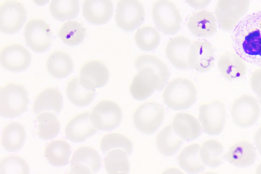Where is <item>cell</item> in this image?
<instances>
[{"label": "cell", "instance_id": "obj_36", "mask_svg": "<svg viewBox=\"0 0 261 174\" xmlns=\"http://www.w3.org/2000/svg\"><path fill=\"white\" fill-rule=\"evenodd\" d=\"M135 66L138 70L144 67L152 69L160 77L164 88L169 79V71L166 65L160 59L152 55H141L136 59Z\"/></svg>", "mask_w": 261, "mask_h": 174}, {"label": "cell", "instance_id": "obj_25", "mask_svg": "<svg viewBox=\"0 0 261 174\" xmlns=\"http://www.w3.org/2000/svg\"><path fill=\"white\" fill-rule=\"evenodd\" d=\"M172 127L176 133L186 141L198 138L201 133V127L198 120L193 115L186 113H179L175 115Z\"/></svg>", "mask_w": 261, "mask_h": 174}, {"label": "cell", "instance_id": "obj_39", "mask_svg": "<svg viewBox=\"0 0 261 174\" xmlns=\"http://www.w3.org/2000/svg\"><path fill=\"white\" fill-rule=\"evenodd\" d=\"M100 148L104 154L113 149L120 148L129 155L133 151V145L130 140L125 136L119 133H112L102 137Z\"/></svg>", "mask_w": 261, "mask_h": 174}, {"label": "cell", "instance_id": "obj_22", "mask_svg": "<svg viewBox=\"0 0 261 174\" xmlns=\"http://www.w3.org/2000/svg\"><path fill=\"white\" fill-rule=\"evenodd\" d=\"M227 161L239 167H245L253 164L256 159L254 147L248 141L241 140L232 144L225 155Z\"/></svg>", "mask_w": 261, "mask_h": 174}, {"label": "cell", "instance_id": "obj_19", "mask_svg": "<svg viewBox=\"0 0 261 174\" xmlns=\"http://www.w3.org/2000/svg\"><path fill=\"white\" fill-rule=\"evenodd\" d=\"M187 27L194 36L199 38L207 37L217 32L218 22L213 13L200 10L194 12L188 18Z\"/></svg>", "mask_w": 261, "mask_h": 174}, {"label": "cell", "instance_id": "obj_45", "mask_svg": "<svg viewBox=\"0 0 261 174\" xmlns=\"http://www.w3.org/2000/svg\"><path fill=\"white\" fill-rule=\"evenodd\" d=\"M255 172L257 174H261V162L256 166Z\"/></svg>", "mask_w": 261, "mask_h": 174}, {"label": "cell", "instance_id": "obj_12", "mask_svg": "<svg viewBox=\"0 0 261 174\" xmlns=\"http://www.w3.org/2000/svg\"><path fill=\"white\" fill-rule=\"evenodd\" d=\"M52 37L50 27L41 19H32L25 26V42L35 52L41 53L46 51L51 45Z\"/></svg>", "mask_w": 261, "mask_h": 174}, {"label": "cell", "instance_id": "obj_8", "mask_svg": "<svg viewBox=\"0 0 261 174\" xmlns=\"http://www.w3.org/2000/svg\"><path fill=\"white\" fill-rule=\"evenodd\" d=\"M164 115L165 109L161 105L147 102L140 105L135 111L133 122L139 131L151 134L158 129Z\"/></svg>", "mask_w": 261, "mask_h": 174}, {"label": "cell", "instance_id": "obj_2", "mask_svg": "<svg viewBox=\"0 0 261 174\" xmlns=\"http://www.w3.org/2000/svg\"><path fill=\"white\" fill-rule=\"evenodd\" d=\"M28 92L21 84L8 83L1 87L0 113L5 118L18 116L28 109Z\"/></svg>", "mask_w": 261, "mask_h": 174}, {"label": "cell", "instance_id": "obj_23", "mask_svg": "<svg viewBox=\"0 0 261 174\" xmlns=\"http://www.w3.org/2000/svg\"><path fill=\"white\" fill-rule=\"evenodd\" d=\"M80 79L88 86L99 88L105 86L109 78L108 68L98 60L85 63L80 70Z\"/></svg>", "mask_w": 261, "mask_h": 174}, {"label": "cell", "instance_id": "obj_4", "mask_svg": "<svg viewBox=\"0 0 261 174\" xmlns=\"http://www.w3.org/2000/svg\"><path fill=\"white\" fill-rule=\"evenodd\" d=\"M250 6V0H217L215 15L220 28L232 31L244 18Z\"/></svg>", "mask_w": 261, "mask_h": 174}, {"label": "cell", "instance_id": "obj_42", "mask_svg": "<svg viewBox=\"0 0 261 174\" xmlns=\"http://www.w3.org/2000/svg\"><path fill=\"white\" fill-rule=\"evenodd\" d=\"M212 0H185L191 7L196 9H201L207 7Z\"/></svg>", "mask_w": 261, "mask_h": 174}, {"label": "cell", "instance_id": "obj_41", "mask_svg": "<svg viewBox=\"0 0 261 174\" xmlns=\"http://www.w3.org/2000/svg\"><path fill=\"white\" fill-rule=\"evenodd\" d=\"M250 85L258 98H261V67L255 69L251 74Z\"/></svg>", "mask_w": 261, "mask_h": 174}, {"label": "cell", "instance_id": "obj_1", "mask_svg": "<svg viewBox=\"0 0 261 174\" xmlns=\"http://www.w3.org/2000/svg\"><path fill=\"white\" fill-rule=\"evenodd\" d=\"M233 48L245 61L261 62V11L244 18L232 31Z\"/></svg>", "mask_w": 261, "mask_h": 174}, {"label": "cell", "instance_id": "obj_28", "mask_svg": "<svg viewBox=\"0 0 261 174\" xmlns=\"http://www.w3.org/2000/svg\"><path fill=\"white\" fill-rule=\"evenodd\" d=\"M25 131L23 126L17 122L7 125L2 132V144L9 152L18 151L25 139Z\"/></svg>", "mask_w": 261, "mask_h": 174}, {"label": "cell", "instance_id": "obj_47", "mask_svg": "<svg viewBox=\"0 0 261 174\" xmlns=\"http://www.w3.org/2000/svg\"><path fill=\"white\" fill-rule=\"evenodd\" d=\"M260 1H261V0H260Z\"/></svg>", "mask_w": 261, "mask_h": 174}, {"label": "cell", "instance_id": "obj_26", "mask_svg": "<svg viewBox=\"0 0 261 174\" xmlns=\"http://www.w3.org/2000/svg\"><path fill=\"white\" fill-rule=\"evenodd\" d=\"M66 91L69 101L79 107L90 104L95 94V88L88 86L80 78L71 79L67 84Z\"/></svg>", "mask_w": 261, "mask_h": 174}, {"label": "cell", "instance_id": "obj_29", "mask_svg": "<svg viewBox=\"0 0 261 174\" xmlns=\"http://www.w3.org/2000/svg\"><path fill=\"white\" fill-rule=\"evenodd\" d=\"M200 147L197 143L189 145L178 155V163L187 172L195 173L204 169L205 164L200 157Z\"/></svg>", "mask_w": 261, "mask_h": 174}, {"label": "cell", "instance_id": "obj_31", "mask_svg": "<svg viewBox=\"0 0 261 174\" xmlns=\"http://www.w3.org/2000/svg\"><path fill=\"white\" fill-rule=\"evenodd\" d=\"M71 148L66 141L57 140L50 142L45 148V157L51 165L63 166L69 162Z\"/></svg>", "mask_w": 261, "mask_h": 174}, {"label": "cell", "instance_id": "obj_17", "mask_svg": "<svg viewBox=\"0 0 261 174\" xmlns=\"http://www.w3.org/2000/svg\"><path fill=\"white\" fill-rule=\"evenodd\" d=\"M217 67L223 77L229 81L242 78L247 70L245 60L235 51L222 54L218 59Z\"/></svg>", "mask_w": 261, "mask_h": 174}, {"label": "cell", "instance_id": "obj_44", "mask_svg": "<svg viewBox=\"0 0 261 174\" xmlns=\"http://www.w3.org/2000/svg\"><path fill=\"white\" fill-rule=\"evenodd\" d=\"M49 0H33L34 2L37 5L43 6L46 4Z\"/></svg>", "mask_w": 261, "mask_h": 174}, {"label": "cell", "instance_id": "obj_40", "mask_svg": "<svg viewBox=\"0 0 261 174\" xmlns=\"http://www.w3.org/2000/svg\"><path fill=\"white\" fill-rule=\"evenodd\" d=\"M0 171L2 174L29 173V166L25 161L17 156L4 157L1 161Z\"/></svg>", "mask_w": 261, "mask_h": 174}, {"label": "cell", "instance_id": "obj_10", "mask_svg": "<svg viewBox=\"0 0 261 174\" xmlns=\"http://www.w3.org/2000/svg\"><path fill=\"white\" fill-rule=\"evenodd\" d=\"M27 19V10L17 0H6L0 7V30L6 34H12L21 28Z\"/></svg>", "mask_w": 261, "mask_h": 174}, {"label": "cell", "instance_id": "obj_16", "mask_svg": "<svg viewBox=\"0 0 261 174\" xmlns=\"http://www.w3.org/2000/svg\"><path fill=\"white\" fill-rule=\"evenodd\" d=\"M215 60V49L207 41H195L192 43L188 56V64L199 72H205L213 66Z\"/></svg>", "mask_w": 261, "mask_h": 174}, {"label": "cell", "instance_id": "obj_27", "mask_svg": "<svg viewBox=\"0 0 261 174\" xmlns=\"http://www.w3.org/2000/svg\"><path fill=\"white\" fill-rule=\"evenodd\" d=\"M48 72L58 79L64 78L71 73L73 63L70 56L65 52L57 51L52 53L46 61Z\"/></svg>", "mask_w": 261, "mask_h": 174}, {"label": "cell", "instance_id": "obj_43", "mask_svg": "<svg viewBox=\"0 0 261 174\" xmlns=\"http://www.w3.org/2000/svg\"><path fill=\"white\" fill-rule=\"evenodd\" d=\"M253 141L258 151L261 154V126L255 131L253 135Z\"/></svg>", "mask_w": 261, "mask_h": 174}, {"label": "cell", "instance_id": "obj_5", "mask_svg": "<svg viewBox=\"0 0 261 174\" xmlns=\"http://www.w3.org/2000/svg\"><path fill=\"white\" fill-rule=\"evenodd\" d=\"M152 17L157 28L166 35H172L181 29L180 14L170 0H157L152 7Z\"/></svg>", "mask_w": 261, "mask_h": 174}, {"label": "cell", "instance_id": "obj_21", "mask_svg": "<svg viewBox=\"0 0 261 174\" xmlns=\"http://www.w3.org/2000/svg\"><path fill=\"white\" fill-rule=\"evenodd\" d=\"M192 42L188 38L179 36L171 38L166 47L167 57L176 68L187 69L189 68L188 56Z\"/></svg>", "mask_w": 261, "mask_h": 174}, {"label": "cell", "instance_id": "obj_11", "mask_svg": "<svg viewBox=\"0 0 261 174\" xmlns=\"http://www.w3.org/2000/svg\"><path fill=\"white\" fill-rule=\"evenodd\" d=\"M94 126L98 130L110 131L118 127L122 119L120 107L110 100H103L97 104L90 115Z\"/></svg>", "mask_w": 261, "mask_h": 174}, {"label": "cell", "instance_id": "obj_33", "mask_svg": "<svg viewBox=\"0 0 261 174\" xmlns=\"http://www.w3.org/2000/svg\"><path fill=\"white\" fill-rule=\"evenodd\" d=\"M224 148L222 143L215 139L206 140L200 147V154L203 163L211 167H216L222 162Z\"/></svg>", "mask_w": 261, "mask_h": 174}, {"label": "cell", "instance_id": "obj_34", "mask_svg": "<svg viewBox=\"0 0 261 174\" xmlns=\"http://www.w3.org/2000/svg\"><path fill=\"white\" fill-rule=\"evenodd\" d=\"M86 33V29L82 23L72 20L64 23L59 29L58 35L65 44L75 46L83 42Z\"/></svg>", "mask_w": 261, "mask_h": 174}, {"label": "cell", "instance_id": "obj_37", "mask_svg": "<svg viewBox=\"0 0 261 174\" xmlns=\"http://www.w3.org/2000/svg\"><path fill=\"white\" fill-rule=\"evenodd\" d=\"M37 120V134L41 139H50L58 134L60 124L53 113L43 112L38 115Z\"/></svg>", "mask_w": 261, "mask_h": 174}, {"label": "cell", "instance_id": "obj_14", "mask_svg": "<svg viewBox=\"0 0 261 174\" xmlns=\"http://www.w3.org/2000/svg\"><path fill=\"white\" fill-rule=\"evenodd\" d=\"M1 65L8 70L19 72L25 70L31 62L29 51L18 43H12L2 48L0 54Z\"/></svg>", "mask_w": 261, "mask_h": 174}, {"label": "cell", "instance_id": "obj_46", "mask_svg": "<svg viewBox=\"0 0 261 174\" xmlns=\"http://www.w3.org/2000/svg\"><path fill=\"white\" fill-rule=\"evenodd\" d=\"M259 102L260 104L261 105V98H259Z\"/></svg>", "mask_w": 261, "mask_h": 174}, {"label": "cell", "instance_id": "obj_7", "mask_svg": "<svg viewBox=\"0 0 261 174\" xmlns=\"http://www.w3.org/2000/svg\"><path fill=\"white\" fill-rule=\"evenodd\" d=\"M230 113L234 124L241 128H248L257 120L260 114V107L253 96L243 94L233 101Z\"/></svg>", "mask_w": 261, "mask_h": 174}, {"label": "cell", "instance_id": "obj_3", "mask_svg": "<svg viewBox=\"0 0 261 174\" xmlns=\"http://www.w3.org/2000/svg\"><path fill=\"white\" fill-rule=\"evenodd\" d=\"M165 104L175 110L189 108L196 101L197 92L194 84L185 78H177L171 81L163 92Z\"/></svg>", "mask_w": 261, "mask_h": 174}, {"label": "cell", "instance_id": "obj_38", "mask_svg": "<svg viewBox=\"0 0 261 174\" xmlns=\"http://www.w3.org/2000/svg\"><path fill=\"white\" fill-rule=\"evenodd\" d=\"M161 37L158 31L151 26H145L139 29L135 35V41L137 46L145 51H151L159 45Z\"/></svg>", "mask_w": 261, "mask_h": 174}, {"label": "cell", "instance_id": "obj_15", "mask_svg": "<svg viewBox=\"0 0 261 174\" xmlns=\"http://www.w3.org/2000/svg\"><path fill=\"white\" fill-rule=\"evenodd\" d=\"M70 163L69 173H94L101 167L98 153L89 146H82L76 149Z\"/></svg>", "mask_w": 261, "mask_h": 174}, {"label": "cell", "instance_id": "obj_35", "mask_svg": "<svg viewBox=\"0 0 261 174\" xmlns=\"http://www.w3.org/2000/svg\"><path fill=\"white\" fill-rule=\"evenodd\" d=\"M49 10L52 16L64 21L75 17L79 12V0H51Z\"/></svg>", "mask_w": 261, "mask_h": 174}, {"label": "cell", "instance_id": "obj_30", "mask_svg": "<svg viewBox=\"0 0 261 174\" xmlns=\"http://www.w3.org/2000/svg\"><path fill=\"white\" fill-rule=\"evenodd\" d=\"M182 143V139L176 133L171 125L164 127L158 134L156 139V145L159 151L166 156L174 155Z\"/></svg>", "mask_w": 261, "mask_h": 174}, {"label": "cell", "instance_id": "obj_20", "mask_svg": "<svg viewBox=\"0 0 261 174\" xmlns=\"http://www.w3.org/2000/svg\"><path fill=\"white\" fill-rule=\"evenodd\" d=\"M113 5L111 0H84L83 14L91 23L100 25L107 22L111 18Z\"/></svg>", "mask_w": 261, "mask_h": 174}, {"label": "cell", "instance_id": "obj_18", "mask_svg": "<svg viewBox=\"0 0 261 174\" xmlns=\"http://www.w3.org/2000/svg\"><path fill=\"white\" fill-rule=\"evenodd\" d=\"M96 132L97 128L92 123L90 114L88 112L75 116L68 122L65 129L66 137L74 142H83Z\"/></svg>", "mask_w": 261, "mask_h": 174}, {"label": "cell", "instance_id": "obj_6", "mask_svg": "<svg viewBox=\"0 0 261 174\" xmlns=\"http://www.w3.org/2000/svg\"><path fill=\"white\" fill-rule=\"evenodd\" d=\"M226 114V106L219 100L201 104L199 107V119L203 131L210 135L219 134L224 127Z\"/></svg>", "mask_w": 261, "mask_h": 174}, {"label": "cell", "instance_id": "obj_13", "mask_svg": "<svg viewBox=\"0 0 261 174\" xmlns=\"http://www.w3.org/2000/svg\"><path fill=\"white\" fill-rule=\"evenodd\" d=\"M160 77L150 68L139 70L134 77L129 87L132 96L137 100H144L150 96L155 90H162Z\"/></svg>", "mask_w": 261, "mask_h": 174}, {"label": "cell", "instance_id": "obj_9", "mask_svg": "<svg viewBox=\"0 0 261 174\" xmlns=\"http://www.w3.org/2000/svg\"><path fill=\"white\" fill-rule=\"evenodd\" d=\"M145 19V11L138 0H119L117 3L115 20L117 26L126 32L140 27Z\"/></svg>", "mask_w": 261, "mask_h": 174}, {"label": "cell", "instance_id": "obj_32", "mask_svg": "<svg viewBox=\"0 0 261 174\" xmlns=\"http://www.w3.org/2000/svg\"><path fill=\"white\" fill-rule=\"evenodd\" d=\"M125 151L114 148L106 154L105 166L108 173L110 174H125L129 170V163Z\"/></svg>", "mask_w": 261, "mask_h": 174}, {"label": "cell", "instance_id": "obj_24", "mask_svg": "<svg viewBox=\"0 0 261 174\" xmlns=\"http://www.w3.org/2000/svg\"><path fill=\"white\" fill-rule=\"evenodd\" d=\"M63 98L60 91L54 87H47L41 91L36 97L33 110L35 114L49 112L57 115L61 110Z\"/></svg>", "mask_w": 261, "mask_h": 174}]
</instances>
